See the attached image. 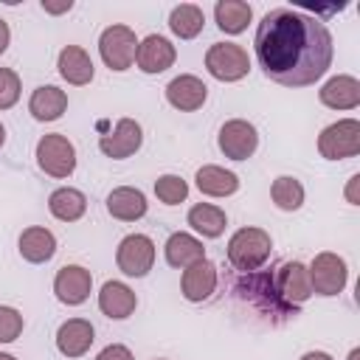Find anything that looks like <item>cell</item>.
<instances>
[{"mask_svg":"<svg viewBox=\"0 0 360 360\" xmlns=\"http://www.w3.org/2000/svg\"><path fill=\"white\" fill-rule=\"evenodd\" d=\"M307 270H309L312 292H318V295H338L346 287V278H349L346 259L332 253V250L318 253Z\"/></svg>","mask_w":360,"mask_h":360,"instance_id":"ba28073f","label":"cell"},{"mask_svg":"<svg viewBox=\"0 0 360 360\" xmlns=\"http://www.w3.org/2000/svg\"><path fill=\"white\" fill-rule=\"evenodd\" d=\"M158 360H163V357H158Z\"/></svg>","mask_w":360,"mask_h":360,"instance_id":"60d3db41","label":"cell"},{"mask_svg":"<svg viewBox=\"0 0 360 360\" xmlns=\"http://www.w3.org/2000/svg\"><path fill=\"white\" fill-rule=\"evenodd\" d=\"M53 292L68 307L84 304L90 298V292H93V276H90V270L82 267V264H65V267H59L56 276H53Z\"/></svg>","mask_w":360,"mask_h":360,"instance_id":"8fae6325","label":"cell"},{"mask_svg":"<svg viewBox=\"0 0 360 360\" xmlns=\"http://www.w3.org/2000/svg\"><path fill=\"white\" fill-rule=\"evenodd\" d=\"M143 143V129L135 118H118V124L112 127V132L98 138V149L101 155L112 158V160H124L129 155H135Z\"/></svg>","mask_w":360,"mask_h":360,"instance_id":"30bf717a","label":"cell"},{"mask_svg":"<svg viewBox=\"0 0 360 360\" xmlns=\"http://www.w3.org/2000/svg\"><path fill=\"white\" fill-rule=\"evenodd\" d=\"M0 360H17L14 354H8V352H0Z\"/></svg>","mask_w":360,"mask_h":360,"instance_id":"ab89813d","label":"cell"},{"mask_svg":"<svg viewBox=\"0 0 360 360\" xmlns=\"http://www.w3.org/2000/svg\"><path fill=\"white\" fill-rule=\"evenodd\" d=\"M163 253H166V262H169L172 267H177V270H186L188 264L205 259V248H202V242H200L197 236L186 233V231H174V233L166 239Z\"/></svg>","mask_w":360,"mask_h":360,"instance_id":"7402d4cb","label":"cell"},{"mask_svg":"<svg viewBox=\"0 0 360 360\" xmlns=\"http://www.w3.org/2000/svg\"><path fill=\"white\" fill-rule=\"evenodd\" d=\"M273 250V239L264 228H239L231 239H228V262L239 270V273H253L259 270Z\"/></svg>","mask_w":360,"mask_h":360,"instance_id":"7a4b0ae2","label":"cell"},{"mask_svg":"<svg viewBox=\"0 0 360 360\" xmlns=\"http://www.w3.org/2000/svg\"><path fill=\"white\" fill-rule=\"evenodd\" d=\"M3 143H6V127L0 124V149H3Z\"/></svg>","mask_w":360,"mask_h":360,"instance_id":"f35d334b","label":"cell"},{"mask_svg":"<svg viewBox=\"0 0 360 360\" xmlns=\"http://www.w3.org/2000/svg\"><path fill=\"white\" fill-rule=\"evenodd\" d=\"M135 51H138V37L129 25H107L98 37V53L104 59V65L110 70H129L135 62Z\"/></svg>","mask_w":360,"mask_h":360,"instance_id":"277c9868","label":"cell"},{"mask_svg":"<svg viewBox=\"0 0 360 360\" xmlns=\"http://www.w3.org/2000/svg\"><path fill=\"white\" fill-rule=\"evenodd\" d=\"M205 70L219 82H239L250 70L248 51L236 42H214L205 51Z\"/></svg>","mask_w":360,"mask_h":360,"instance_id":"8992f818","label":"cell"},{"mask_svg":"<svg viewBox=\"0 0 360 360\" xmlns=\"http://www.w3.org/2000/svg\"><path fill=\"white\" fill-rule=\"evenodd\" d=\"M357 186H360V174H352V177H349V183H346V200H349L352 205H360Z\"/></svg>","mask_w":360,"mask_h":360,"instance_id":"836d02e7","label":"cell"},{"mask_svg":"<svg viewBox=\"0 0 360 360\" xmlns=\"http://www.w3.org/2000/svg\"><path fill=\"white\" fill-rule=\"evenodd\" d=\"M318 98L329 110H354L360 104V82L349 73H338L323 82L318 90Z\"/></svg>","mask_w":360,"mask_h":360,"instance_id":"e0dca14e","label":"cell"},{"mask_svg":"<svg viewBox=\"0 0 360 360\" xmlns=\"http://www.w3.org/2000/svg\"><path fill=\"white\" fill-rule=\"evenodd\" d=\"M68 110V93L59 90L56 84H42L31 93L28 98V112L37 121H56Z\"/></svg>","mask_w":360,"mask_h":360,"instance_id":"603a6c76","label":"cell"},{"mask_svg":"<svg viewBox=\"0 0 360 360\" xmlns=\"http://www.w3.org/2000/svg\"><path fill=\"white\" fill-rule=\"evenodd\" d=\"M208 98V87L200 76H191V73H180L174 76L169 84H166V101L180 110V112H194L205 104Z\"/></svg>","mask_w":360,"mask_h":360,"instance_id":"5bb4252c","label":"cell"},{"mask_svg":"<svg viewBox=\"0 0 360 360\" xmlns=\"http://www.w3.org/2000/svg\"><path fill=\"white\" fill-rule=\"evenodd\" d=\"M202 25H205V14L194 3H180L169 11V28L180 39H194L202 31Z\"/></svg>","mask_w":360,"mask_h":360,"instance_id":"83f0119b","label":"cell"},{"mask_svg":"<svg viewBox=\"0 0 360 360\" xmlns=\"http://www.w3.org/2000/svg\"><path fill=\"white\" fill-rule=\"evenodd\" d=\"M188 225L205 236V239H217L225 233V225H228V214L219 208V205H211V202H197L188 208Z\"/></svg>","mask_w":360,"mask_h":360,"instance_id":"484cf974","label":"cell"},{"mask_svg":"<svg viewBox=\"0 0 360 360\" xmlns=\"http://www.w3.org/2000/svg\"><path fill=\"white\" fill-rule=\"evenodd\" d=\"M276 292L287 307H298L312 298L309 270L301 262H284L276 273Z\"/></svg>","mask_w":360,"mask_h":360,"instance_id":"7c38bea8","label":"cell"},{"mask_svg":"<svg viewBox=\"0 0 360 360\" xmlns=\"http://www.w3.org/2000/svg\"><path fill=\"white\" fill-rule=\"evenodd\" d=\"M155 194L160 202L166 205H177L188 197V183L180 177V174H160L155 180Z\"/></svg>","mask_w":360,"mask_h":360,"instance_id":"f546056e","label":"cell"},{"mask_svg":"<svg viewBox=\"0 0 360 360\" xmlns=\"http://www.w3.org/2000/svg\"><path fill=\"white\" fill-rule=\"evenodd\" d=\"M8 42H11V31H8V22L0 17V53H6Z\"/></svg>","mask_w":360,"mask_h":360,"instance_id":"d590c367","label":"cell"},{"mask_svg":"<svg viewBox=\"0 0 360 360\" xmlns=\"http://www.w3.org/2000/svg\"><path fill=\"white\" fill-rule=\"evenodd\" d=\"M96 340V329L87 318H68L65 323H59L56 329V349L65 357H82L90 352Z\"/></svg>","mask_w":360,"mask_h":360,"instance_id":"2e32d148","label":"cell"},{"mask_svg":"<svg viewBox=\"0 0 360 360\" xmlns=\"http://www.w3.org/2000/svg\"><path fill=\"white\" fill-rule=\"evenodd\" d=\"M138 307V295L132 292V287H127L124 281H104L101 292H98V309L112 318V321H124L135 312Z\"/></svg>","mask_w":360,"mask_h":360,"instance_id":"d6986e66","label":"cell"},{"mask_svg":"<svg viewBox=\"0 0 360 360\" xmlns=\"http://www.w3.org/2000/svg\"><path fill=\"white\" fill-rule=\"evenodd\" d=\"M37 166H39L45 174H51V177H56V180H65V177H70L73 169H76V146L70 143L68 135H62V132H48V135H42L39 143H37Z\"/></svg>","mask_w":360,"mask_h":360,"instance_id":"3957f363","label":"cell"},{"mask_svg":"<svg viewBox=\"0 0 360 360\" xmlns=\"http://www.w3.org/2000/svg\"><path fill=\"white\" fill-rule=\"evenodd\" d=\"M17 245H20V256L25 262H31V264H42V262L53 259V253H56V236L48 228H42V225L25 228L20 233Z\"/></svg>","mask_w":360,"mask_h":360,"instance_id":"44dd1931","label":"cell"},{"mask_svg":"<svg viewBox=\"0 0 360 360\" xmlns=\"http://www.w3.org/2000/svg\"><path fill=\"white\" fill-rule=\"evenodd\" d=\"M96 360H135V357L124 343H110L96 354Z\"/></svg>","mask_w":360,"mask_h":360,"instance_id":"d6a6232c","label":"cell"},{"mask_svg":"<svg viewBox=\"0 0 360 360\" xmlns=\"http://www.w3.org/2000/svg\"><path fill=\"white\" fill-rule=\"evenodd\" d=\"M301 360H332V354H326V352H307Z\"/></svg>","mask_w":360,"mask_h":360,"instance_id":"8d00e7d4","label":"cell"},{"mask_svg":"<svg viewBox=\"0 0 360 360\" xmlns=\"http://www.w3.org/2000/svg\"><path fill=\"white\" fill-rule=\"evenodd\" d=\"M217 143H219V152L231 160H248L256 146H259V132L250 121L245 118H231L219 127V135H217Z\"/></svg>","mask_w":360,"mask_h":360,"instance_id":"9c48e42d","label":"cell"},{"mask_svg":"<svg viewBox=\"0 0 360 360\" xmlns=\"http://www.w3.org/2000/svg\"><path fill=\"white\" fill-rule=\"evenodd\" d=\"M346 360H360V349H352V352H349V357H346Z\"/></svg>","mask_w":360,"mask_h":360,"instance_id":"74e56055","label":"cell"},{"mask_svg":"<svg viewBox=\"0 0 360 360\" xmlns=\"http://www.w3.org/2000/svg\"><path fill=\"white\" fill-rule=\"evenodd\" d=\"M115 264L129 278H143L155 264V242L146 233H127L115 248Z\"/></svg>","mask_w":360,"mask_h":360,"instance_id":"52a82bcc","label":"cell"},{"mask_svg":"<svg viewBox=\"0 0 360 360\" xmlns=\"http://www.w3.org/2000/svg\"><path fill=\"white\" fill-rule=\"evenodd\" d=\"M194 180H197V188L208 197H231L239 188V177L222 166H214V163L200 166Z\"/></svg>","mask_w":360,"mask_h":360,"instance_id":"cb8c5ba5","label":"cell"},{"mask_svg":"<svg viewBox=\"0 0 360 360\" xmlns=\"http://www.w3.org/2000/svg\"><path fill=\"white\" fill-rule=\"evenodd\" d=\"M214 20H217L219 31H225V34H242L248 28V22L253 20V8L245 0H219L214 6Z\"/></svg>","mask_w":360,"mask_h":360,"instance_id":"4316f807","label":"cell"},{"mask_svg":"<svg viewBox=\"0 0 360 360\" xmlns=\"http://www.w3.org/2000/svg\"><path fill=\"white\" fill-rule=\"evenodd\" d=\"M25 321H22V312L14 309V307H3L0 304V343H11L20 338Z\"/></svg>","mask_w":360,"mask_h":360,"instance_id":"1f68e13d","label":"cell"},{"mask_svg":"<svg viewBox=\"0 0 360 360\" xmlns=\"http://www.w3.org/2000/svg\"><path fill=\"white\" fill-rule=\"evenodd\" d=\"M270 197H273L276 208H281V211H298V208L304 205V186H301L298 177L281 174V177L273 180Z\"/></svg>","mask_w":360,"mask_h":360,"instance_id":"f1b7e54d","label":"cell"},{"mask_svg":"<svg viewBox=\"0 0 360 360\" xmlns=\"http://www.w3.org/2000/svg\"><path fill=\"white\" fill-rule=\"evenodd\" d=\"M48 211H51L59 222H76V219H82L84 211H87V197H84L79 188L62 186V188L51 191V197H48Z\"/></svg>","mask_w":360,"mask_h":360,"instance_id":"d4e9b609","label":"cell"},{"mask_svg":"<svg viewBox=\"0 0 360 360\" xmlns=\"http://www.w3.org/2000/svg\"><path fill=\"white\" fill-rule=\"evenodd\" d=\"M318 152L326 160L354 158L360 152V121L357 118H340V121L323 127L318 135Z\"/></svg>","mask_w":360,"mask_h":360,"instance_id":"5b68a950","label":"cell"},{"mask_svg":"<svg viewBox=\"0 0 360 360\" xmlns=\"http://www.w3.org/2000/svg\"><path fill=\"white\" fill-rule=\"evenodd\" d=\"M22 82L11 68H0V110H8L20 101Z\"/></svg>","mask_w":360,"mask_h":360,"instance_id":"4dcf8cb0","label":"cell"},{"mask_svg":"<svg viewBox=\"0 0 360 360\" xmlns=\"http://www.w3.org/2000/svg\"><path fill=\"white\" fill-rule=\"evenodd\" d=\"M70 8H73L70 0H62V3H48V0H42V11H48V14H65V11H70Z\"/></svg>","mask_w":360,"mask_h":360,"instance_id":"e575fe53","label":"cell"},{"mask_svg":"<svg viewBox=\"0 0 360 360\" xmlns=\"http://www.w3.org/2000/svg\"><path fill=\"white\" fill-rule=\"evenodd\" d=\"M56 68H59V76H62L68 84H76V87L90 84V82H93V73H96L93 59H90V53H87L82 45H65V48L59 51Z\"/></svg>","mask_w":360,"mask_h":360,"instance_id":"ac0fdd59","label":"cell"},{"mask_svg":"<svg viewBox=\"0 0 360 360\" xmlns=\"http://www.w3.org/2000/svg\"><path fill=\"white\" fill-rule=\"evenodd\" d=\"M174 59H177V48L172 45V39H166L160 34H149L138 42L135 65L143 73H163L174 65Z\"/></svg>","mask_w":360,"mask_h":360,"instance_id":"4fadbf2b","label":"cell"},{"mask_svg":"<svg viewBox=\"0 0 360 360\" xmlns=\"http://www.w3.org/2000/svg\"><path fill=\"white\" fill-rule=\"evenodd\" d=\"M149 202H146V194L141 188H132V186H118L107 194V211L110 217L121 219V222H135L146 214Z\"/></svg>","mask_w":360,"mask_h":360,"instance_id":"ffe728a7","label":"cell"},{"mask_svg":"<svg viewBox=\"0 0 360 360\" xmlns=\"http://www.w3.org/2000/svg\"><path fill=\"white\" fill-rule=\"evenodd\" d=\"M262 73L284 87H309L332 68L335 42L323 20L298 8H270L253 37Z\"/></svg>","mask_w":360,"mask_h":360,"instance_id":"6da1fadb","label":"cell"},{"mask_svg":"<svg viewBox=\"0 0 360 360\" xmlns=\"http://www.w3.org/2000/svg\"><path fill=\"white\" fill-rule=\"evenodd\" d=\"M217 281H219L217 264L208 262V259H200V262H194V264H188L183 270V276H180V292H183L186 301L197 304V301L211 298V292L217 290Z\"/></svg>","mask_w":360,"mask_h":360,"instance_id":"9a60e30c","label":"cell"}]
</instances>
